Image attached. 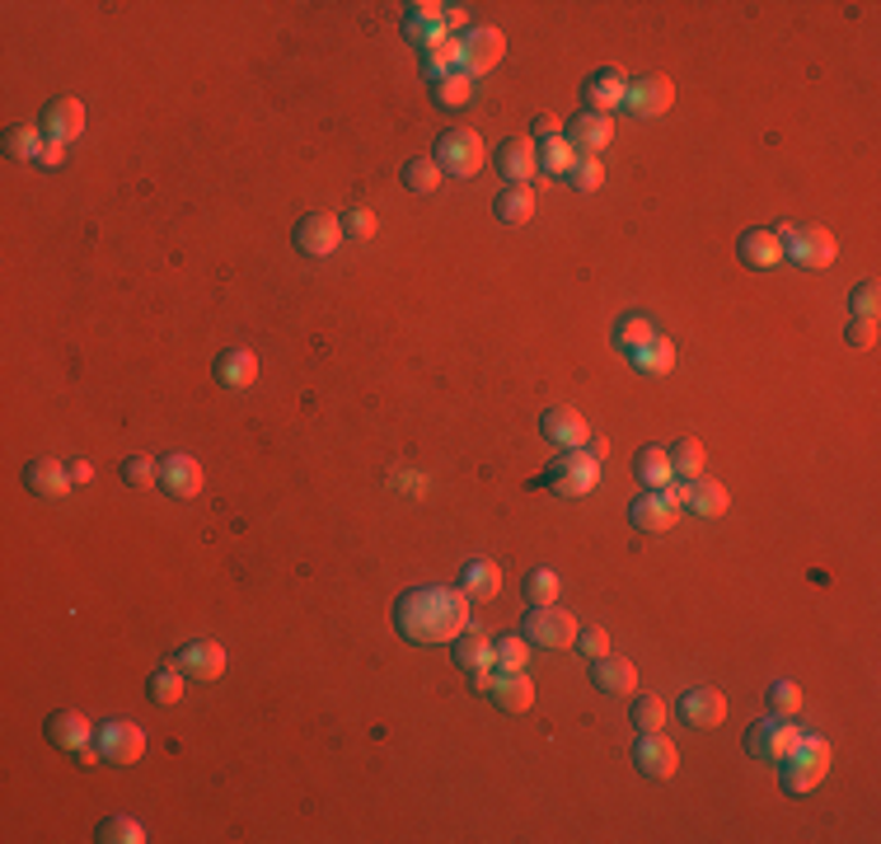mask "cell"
Wrapping results in <instances>:
<instances>
[{
	"label": "cell",
	"instance_id": "6da1fadb",
	"mask_svg": "<svg viewBox=\"0 0 881 844\" xmlns=\"http://www.w3.org/2000/svg\"><path fill=\"white\" fill-rule=\"evenodd\" d=\"M395 629L418 648L455 643L469 629V601L460 587H418L395 601Z\"/></svg>",
	"mask_w": 881,
	"mask_h": 844
},
{
	"label": "cell",
	"instance_id": "7a4b0ae2",
	"mask_svg": "<svg viewBox=\"0 0 881 844\" xmlns=\"http://www.w3.org/2000/svg\"><path fill=\"white\" fill-rule=\"evenodd\" d=\"M825 774H830V741L825 737H807V732H801V741L793 746V756L779 760V779H783V788H788L793 797L811 793Z\"/></svg>",
	"mask_w": 881,
	"mask_h": 844
},
{
	"label": "cell",
	"instance_id": "3957f363",
	"mask_svg": "<svg viewBox=\"0 0 881 844\" xmlns=\"http://www.w3.org/2000/svg\"><path fill=\"white\" fill-rule=\"evenodd\" d=\"M432 160L440 165V174H450V179H474L483 169V160H487V146H483V136L474 128H450V132L436 136Z\"/></svg>",
	"mask_w": 881,
	"mask_h": 844
},
{
	"label": "cell",
	"instance_id": "277c9868",
	"mask_svg": "<svg viewBox=\"0 0 881 844\" xmlns=\"http://www.w3.org/2000/svg\"><path fill=\"white\" fill-rule=\"evenodd\" d=\"M595 483H601V460L577 446V450H563L554 469L544 479H534V489H554L558 497H587Z\"/></svg>",
	"mask_w": 881,
	"mask_h": 844
},
{
	"label": "cell",
	"instance_id": "5b68a950",
	"mask_svg": "<svg viewBox=\"0 0 881 844\" xmlns=\"http://www.w3.org/2000/svg\"><path fill=\"white\" fill-rule=\"evenodd\" d=\"M521 634L530 638V648L563 652V648L577 643V619L568 615V610H558V605H534L526 615V624H521Z\"/></svg>",
	"mask_w": 881,
	"mask_h": 844
},
{
	"label": "cell",
	"instance_id": "8992f818",
	"mask_svg": "<svg viewBox=\"0 0 881 844\" xmlns=\"http://www.w3.org/2000/svg\"><path fill=\"white\" fill-rule=\"evenodd\" d=\"M94 746H99L104 764H118V770H128V764H141L146 756V732L128 718H108V723L94 732Z\"/></svg>",
	"mask_w": 881,
	"mask_h": 844
},
{
	"label": "cell",
	"instance_id": "52a82bcc",
	"mask_svg": "<svg viewBox=\"0 0 881 844\" xmlns=\"http://www.w3.org/2000/svg\"><path fill=\"white\" fill-rule=\"evenodd\" d=\"M835 254H840V244L825 226H793V234L783 240V258L797 263V268H811V273L830 268Z\"/></svg>",
	"mask_w": 881,
	"mask_h": 844
},
{
	"label": "cell",
	"instance_id": "ba28073f",
	"mask_svg": "<svg viewBox=\"0 0 881 844\" xmlns=\"http://www.w3.org/2000/svg\"><path fill=\"white\" fill-rule=\"evenodd\" d=\"M460 47H464L460 71L479 81V75H487L502 57H507V34H502V28H493V24H474V28H469V34L460 38Z\"/></svg>",
	"mask_w": 881,
	"mask_h": 844
},
{
	"label": "cell",
	"instance_id": "9c48e42d",
	"mask_svg": "<svg viewBox=\"0 0 881 844\" xmlns=\"http://www.w3.org/2000/svg\"><path fill=\"white\" fill-rule=\"evenodd\" d=\"M671 104H675V81H671V75H633L628 89H624L628 118H642V122L661 118Z\"/></svg>",
	"mask_w": 881,
	"mask_h": 844
},
{
	"label": "cell",
	"instance_id": "30bf717a",
	"mask_svg": "<svg viewBox=\"0 0 881 844\" xmlns=\"http://www.w3.org/2000/svg\"><path fill=\"white\" fill-rule=\"evenodd\" d=\"M563 136H568V146L577 150V160H601V150H610V141H615V118L581 108Z\"/></svg>",
	"mask_w": 881,
	"mask_h": 844
},
{
	"label": "cell",
	"instance_id": "8fae6325",
	"mask_svg": "<svg viewBox=\"0 0 881 844\" xmlns=\"http://www.w3.org/2000/svg\"><path fill=\"white\" fill-rule=\"evenodd\" d=\"M291 240H295V249H301V254H310V258H328V254H338V244L348 240V234H342V221H338V216H328V212H310V216H301V221H295Z\"/></svg>",
	"mask_w": 881,
	"mask_h": 844
},
{
	"label": "cell",
	"instance_id": "7c38bea8",
	"mask_svg": "<svg viewBox=\"0 0 881 844\" xmlns=\"http://www.w3.org/2000/svg\"><path fill=\"white\" fill-rule=\"evenodd\" d=\"M675 718H680L685 727H722L727 723V699H722V690H713V685H695V690H685L680 703H675Z\"/></svg>",
	"mask_w": 881,
	"mask_h": 844
},
{
	"label": "cell",
	"instance_id": "4fadbf2b",
	"mask_svg": "<svg viewBox=\"0 0 881 844\" xmlns=\"http://www.w3.org/2000/svg\"><path fill=\"white\" fill-rule=\"evenodd\" d=\"M633 764L648 779H675V770H680V746L666 732H642L633 746Z\"/></svg>",
	"mask_w": 881,
	"mask_h": 844
},
{
	"label": "cell",
	"instance_id": "5bb4252c",
	"mask_svg": "<svg viewBox=\"0 0 881 844\" xmlns=\"http://www.w3.org/2000/svg\"><path fill=\"white\" fill-rule=\"evenodd\" d=\"M801 741V727L797 723H760V727H750V737H746V750L755 760H769V764H779V760H788L793 756V746Z\"/></svg>",
	"mask_w": 881,
	"mask_h": 844
},
{
	"label": "cell",
	"instance_id": "9a60e30c",
	"mask_svg": "<svg viewBox=\"0 0 881 844\" xmlns=\"http://www.w3.org/2000/svg\"><path fill=\"white\" fill-rule=\"evenodd\" d=\"M628 521H633V530H642V535H666V530L680 521V507L671 503L666 489H648L633 507H628Z\"/></svg>",
	"mask_w": 881,
	"mask_h": 844
},
{
	"label": "cell",
	"instance_id": "2e32d148",
	"mask_svg": "<svg viewBox=\"0 0 881 844\" xmlns=\"http://www.w3.org/2000/svg\"><path fill=\"white\" fill-rule=\"evenodd\" d=\"M493 165H497V174L507 183H530L534 174H540V146H534L530 136H507L497 146Z\"/></svg>",
	"mask_w": 881,
	"mask_h": 844
},
{
	"label": "cell",
	"instance_id": "e0dca14e",
	"mask_svg": "<svg viewBox=\"0 0 881 844\" xmlns=\"http://www.w3.org/2000/svg\"><path fill=\"white\" fill-rule=\"evenodd\" d=\"M540 432H544V442H554V446H563V450H577V446L591 442V422L581 418V409H572V403H558V409H548V413L540 418Z\"/></svg>",
	"mask_w": 881,
	"mask_h": 844
},
{
	"label": "cell",
	"instance_id": "ac0fdd59",
	"mask_svg": "<svg viewBox=\"0 0 881 844\" xmlns=\"http://www.w3.org/2000/svg\"><path fill=\"white\" fill-rule=\"evenodd\" d=\"M174 666L183 671L188 680H220L226 676V648H220L216 638H197V643L179 648Z\"/></svg>",
	"mask_w": 881,
	"mask_h": 844
},
{
	"label": "cell",
	"instance_id": "d6986e66",
	"mask_svg": "<svg viewBox=\"0 0 881 844\" xmlns=\"http://www.w3.org/2000/svg\"><path fill=\"white\" fill-rule=\"evenodd\" d=\"M43 136H52V141H75L85 132V104L75 99V94H57L52 104L43 108Z\"/></svg>",
	"mask_w": 881,
	"mask_h": 844
},
{
	"label": "cell",
	"instance_id": "ffe728a7",
	"mask_svg": "<svg viewBox=\"0 0 881 844\" xmlns=\"http://www.w3.org/2000/svg\"><path fill=\"white\" fill-rule=\"evenodd\" d=\"M624 89H628V75L615 67H601V71L587 75L581 99H587L591 113H615V108H624Z\"/></svg>",
	"mask_w": 881,
	"mask_h": 844
},
{
	"label": "cell",
	"instance_id": "44dd1931",
	"mask_svg": "<svg viewBox=\"0 0 881 844\" xmlns=\"http://www.w3.org/2000/svg\"><path fill=\"white\" fill-rule=\"evenodd\" d=\"M24 489L34 493V497H47V503H61L75 483H71V474H67V465L61 460H28L24 465Z\"/></svg>",
	"mask_w": 881,
	"mask_h": 844
},
{
	"label": "cell",
	"instance_id": "7402d4cb",
	"mask_svg": "<svg viewBox=\"0 0 881 844\" xmlns=\"http://www.w3.org/2000/svg\"><path fill=\"white\" fill-rule=\"evenodd\" d=\"M202 483H207V479H202V465L193 456H183V450H174V456L160 460V489L169 497H179V503H183V497H197Z\"/></svg>",
	"mask_w": 881,
	"mask_h": 844
},
{
	"label": "cell",
	"instance_id": "603a6c76",
	"mask_svg": "<svg viewBox=\"0 0 881 844\" xmlns=\"http://www.w3.org/2000/svg\"><path fill=\"white\" fill-rule=\"evenodd\" d=\"M502 591V568L493 558H469L460 568V596L469 605H487Z\"/></svg>",
	"mask_w": 881,
	"mask_h": 844
},
{
	"label": "cell",
	"instance_id": "cb8c5ba5",
	"mask_svg": "<svg viewBox=\"0 0 881 844\" xmlns=\"http://www.w3.org/2000/svg\"><path fill=\"white\" fill-rule=\"evenodd\" d=\"M216 385L220 389H230V395H240V389H249L258 381V357L249 352V348H226L216 357Z\"/></svg>",
	"mask_w": 881,
	"mask_h": 844
},
{
	"label": "cell",
	"instance_id": "d4e9b609",
	"mask_svg": "<svg viewBox=\"0 0 881 844\" xmlns=\"http://www.w3.org/2000/svg\"><path fill=\"white\" fill-rule=\"evenodd\" d=\"M591 685L605 695H638V666L628 656H595L591 662Z\"/></svg>",
	"mask_w": 881,
	"mask_h": 844
},
{
	"label": "cell",
	"instance_id": "484cf974",
	"mask_svg": "<svg viewBox=\"0 0 881 844\" xmlns=\"http://www.w3.org/2000/svg\"><path fill=\"white\" fill-rule=\"evenodd\" d=\"M89 737H94V727H89V718L85 713H75V709H57L52 718H47V741H52L57 750H81V746H89Z\"/></svg>",
	"mask_w": 881,
	"mask_h": 844
},
{
	"label": "cell",
	"instance_id": "4316f807",
	"mask_svg": "<svg viewBox=\"0 0 881 844\" xmlns=\"http://www.w3.org/2000/svg\"><path fill=\"white\" fill-rule=\"evenodd\" d=\"M450 656H455V666L460 671H469V676H474V671H493V638L469 624V629L450 643Z\"/></svg>",
	"mask_w": 881,
	"mask_h": 844
},
{
	"label": "cell",
	"instance_id": "83f0119b",
	"mask_svg": "<svg viewBox=\"0 0 881 844\" xmlns=\"http://www.w3.org/2000/svg\"><path fill=\"white\" fill-rule=\"evenodd\" d=\"M487 695H493V703L502 713H526L534 703V680L526 676V671H502Z\"/></svg>",
	"mask_w": 881,
	"mask_h": 844
},
{
	"label": "cell",
	"instance_id": "f1b7e54d",
	"mask_svg": "<svg viewBox=\"0 0 881 844\" xmlns=\"http://www.w3.org/2000/svg\"><path fill=\"white\" fill-rule=\"evenodd\" d=\"M685 507L695 511V516H722L732 507V493H727V483H717V479H708V474H699V479H689V493H685Z\"/></svg>",
	"mask_w": 881,
	"mask_h": 844
},
{
	"label": "cell",
	"instance_id": "f546056e",
	"mask_svg": "<svg viewBox=\"0 0 881 844\" xmlns=\"http://www.w3.org/2000/svg\"><path fill=\"white\" fill-rule=\"evenodd\" d=\"M736 254H741V263H750V268H779L783 263V240L774 230H746L741 244H736Z\"/></svg>",
	"mask_w": 881,
	"mask_h": 844
},
{
	"label": "cell",
	"instance_id": "4dcf8cb0",
	"mask_svg": "<svg viewBox=\"0 0 881 844\" xmlns=\"http://www.w3.org/2000/svg\"><path fill=\"white\" fill-rule=\"evenodd\" d=\"M633 474L642 489H671L675 483V465L666 456V446H642L638 460H633Z\"/></svg>",
	"mask_w": 881,
	"mask_h": 844
},
{
	"label": "cell",
	"instance_id": "1f68e13d",
	"mask_svg": "<svg viewBox=\"0 0 881 844\" xmlns=\"http://www.w3.org/2000/svg\"><path fill=\"white\" fill-rule=\"evenodd\" d=\"M493 212H497L502 226H526L530 216H534V193H530V183H507V188L497 193Z\"/></svg>",
	"mask_w": 881,
	"mask_h": 844
},
{
	"label": "cell",
	"instance_id": "d6a6232c",
	"mask_svg": "<svg viewBox=\"0 0 881 844\" xmlns=\"http://www.w3.org/2000/svg\"><path fill=\"white\" fill-rule=\"evenodd\" d=\"M460 57H464L460 38H440V43H432V47H422V71H427L432 81H440V75L460 71Z\"/></svg>",
	"mask_w": 881,
	"mask_h": 844
},
{
	"label": "cell",
	"instance_id": "836d02e7",
	"mask_svg": "<svg viewBox=\"0 0 881 844\" xmlns=\"http://www.w3.org/2000/svg\"><path fill=\"white\" fill-rule=\"evenodd\" d=\"M666 456H671V465H675V479H699L703 465H708V450H703V442H695V436H680V442H671Z\"/></svg>",
	"mask_w": 881,
	"mask_h": 844
},
{
	"label": "cell",
	"instance_id": "e575fe53",
	"mask_svg": "<svg viewBox=\"0 0 881 844\" xmlns=\"http://www.w3.org/2000/svg\"><path fill=\"white\" fill-rule=\"evenodd\" d=\"M530 638L526 634H502V638H493V666L497 671H526V662H530Z\"/></svg>",
	"mask_w": 881,
	"mask_h": 844
},
{
	"label": "cell",
	"instance_id": "d590c367",
	"mask_svg": "<svg viewBox=\"0 0 881 844\" xmlns=\"http://www.w3.org/2000/svg\"><path fill=\"white\" fill-rule=\"evenodd\" d=\"M43 128H34V122H14V128L5 132V155L10 160H34L38 165V150H43Z\"/></svg>",
	"mask_w": 881,
	"mask_h": 844
},
{
	"label": "cell",
	"instance_id": "8d00e7d4",
	"mask_svg": "<svg viewBox=\"0 0 881 844\" xmlns=\"http://www.w3.org/2000/svg\"><path fill=\"white\" fill-rule=\"evenodd\" d=\"M432 99H436L440 108H464L469 99H474V75H464V71L440 75V81L432 85Z\"/></svg>",
	"mask_w": 881,
	"mask_h": 844
},
{
	"label": "cell",
	"instance_id": "74e56055",
	"mask_svg": "<svg viewBox=\"0 0 881 844\" xmlns=\"http://www.w3.org/2000/svg\"><path fill=\"white\" fill-rule=\"evenodd\" d=\"M540 169L548 179H568L572 169H577V150L568 146V136H554V141H544L540 146Z\"/></svg>",
	"mask_w": 881,
	"mask_h": 844
},
{
	"label": "cell",
	"instance_id": "f35d334b",
	"mask_svg": "<svg viewBox=\"0 0 881 844\" xmlns=\"http://www.w3.org/2000/svg\"><path fill=\"white\" fill-rule=\"evenodd\" d=\"M652 338H656V328H652V319H642V315H624V319L615 324V348H619L624 357H633L638 348H648Z\"/></svg>",
	"mask_w": 881,
	"mask_h": 844
},
{
	"label": "cell",
	"instance_id": "ab89813d",
	"mask_svg": "<svg viewBox=\"0 0 881 844\" xmlns=\"http://www.w3.org/2000/svg\"><path fill=\"white\" fill-rule=\"evenodd\" d=\"M642 375H666L671 366H675V342L671 338H652L648 348H638L633 357H628Z\"/></svg>",
	"mask_w": 881,
	"mask_h": 844
},
{
	"label": "cell",
	"instance_id": "60d3db41",
	"mask_svg": "<svg viewBox=\"0 0 881 844\" xmlns=\"http://www.w3.org/2000/svg\"><path fill=\"white\" fill-rule=\"evenodd\" d=\"M183 680H188V676H183V671H179L174 662H169V666H160V671H155L146 690H150V699L160 703V709H174V703L183 699Z\"/></svg>",
	"mask_w": 881,
	"mask_h": 844
},
{
	"label": "cell",
	"instance_id": "b9f144b4",
	"mask_svg": "<svg viewBox=\"0 0 881 844\" xmlns=\"http://www.w3.org/2000/svg\"><path fill=\"white\" fill-rule=\"evenodd\" d=\"M403 188H408V193H418V197H427V193H436V188H440V165L436 160H422V155H418V160H403Z\"/></svg>",
	"mask_w": 881,
	"mask_h": 844
},
{
	"label": "cell",
	"instance_id": "7bdbcfd3",
	"mask_svg": "<svg viewBox=\"0 0 881 844\" xmlns=\"http://www.w3.org/2000/svg\"><path fill=\"white\" fill-rule=\"evenodd\" d=\"M526 601L530 605H558V596H563V577L554 572V568H534L530 577H526Z\"/></svg>",
	"mask_w": 881,
	"mask_h": 844
},
{
	"label": "cell",
	"instance_id": "ee69618b",
	"mask_svg": "<svg viewBox=\"0 0 881 844\" xmlns=\"http://www.w3.org/2000/svg\"><path fill=\"white\" fill-rule=\"evenodd\" d=\"M122 483H128V489H141V493L155 489V483H160V460L128 456V460H122Z\"/></svg>",
	"mask_w": 881,
	"mask_h": 844
},
{
	"label": "cell",
	"instance_id": "f6af8a7d",
	"mask_svg": "<svg viewBox=\"0 0 881 844\" xmlns=\"http://www.w3.org/2000/svg\"><path fill=\"white\" fill-rule=\"evenodd\" d=\"M99 844H141L146 840V831H141V821L132 817H104L99 821V835H94Z\"/></svg>",
	"mask_w": 881,
	"mask_h": 844
},
{
	"label": "cell",
	"instance_id": "bcb514c9",
	"mask_svg": "<svg viewBox=\"0 0 881 844\" xmlns=\"http://www.w3.org/2000/svg\"><path fill=\"white\" fill-rule=\"evenodd\" d=\"M633 727L638 732H666V699L638 695L633 699Z\"/></svg>",
	"mask_w": 881,
	"mask_h": 844
},
{
	"label": "cell",
	"instance_id": "7dc6e473",
	"mask_svg": "<svg viewBox=\"0 0 881 844\" xmlns=\"http://www.w3.org/2000/svg\"><path fill=\"white\" fill-rule=\"evenodd\" d=\"M403 34L413 38L418 47H432L440 38H450L446 34V20H427V14H403Z\"/></svg>",
	"mask_w": 881,
	"mask_h": 844
},
{
	"label": "cell",
	"instance_id": "c3c4849f",
	"mask_svg": "<svg viewBox=\"0 0 881 844\" xmlns=\"http://www.w3.org/2000/svg\"><path fill=\"white\" fill-rule=\"evenodd\" d=\"M848 310H854L858 319H877V310H881V281H877V277L858 281V287L848 291Z\"/></svg>",
	"mask_w": 881,
	"mask_h": 844
},
{
	"label": "cell",
	"instance_id": "681fc988",
	"mask_svg": "<svg viewBox=\"0 0 881 844\" xmlns=\"http://www.w3.org/2000/svg\"><path fill=\"white\" fill-rule=\"evenodd\" d=\"M769 709H774L779 718H797L801 713V690L793 680H774L769 685Z\"/></svg>",
	"mask_w": 881,
	"mask_h": 844
},
{
	"label": "cell",
	"instance_id": "f907efd6",
	"mask_svg": "<svg viewBox=\"0 0 881 844\" xmlns=\"http://www.w3.org/2000/svg\"><path fill=\"white\" fill-rule=\"evenodd\" d=\"M877 338H881V324H877V319H858V315H848V324H844V342H848V348L868 352V348H877Z\"/></svg>",
	"mask_w": 881,
	"mask_h": 844
},
{
	"label": "cell",
	"instance_id": "816d5d0a",
	"mask_svg": "<svg viewBox=\"0 0 881 844\" xmlns=\"http://www.w3.org/2000/svg\"><path fill=\"white\" fill-rule=\"evenodd\" d=\"M338 221H342V234H348V240H371L375 226H381L371 207H352V212H342Z\"/></svg>",
	"mask_w": 881,
	"mask_h": 844
},
{
	"label": "cell",
	"instance_id": "f5cc1de1",
	"mask_svg": "<svg viewBox=\"0 0 881 844\" xmlns=\"http://www.w3.org/2000/svg\"><path fill=\"white\" fill-rule=\"evenodd\" d=\"M568 183L577 188V193H595V188L605 183V165H601V160H577V169L568 174Z\"/></svg>",
	"mask_w": 881,
	"mask_h": 844
},
{
	"label": "cell",
	"instance_id": "db71d44e",
	"mask_svg": "<svg viewBox=\"0 0 881 844\" xmlns=\"http://www.w3.org/2000/svg\"><path fill=\"white\" fill-rule=\"evenodd\" d=\"M587 662H595V656H605L610 652V634L601 629V624H591V629H577V643H572Z\"/></svg>",
	"mask_w": 881,
	"mask_h": 844
},
{
	"label": "cell",
	"instance_id": "11a10c76",
	"mask_svg": "<svg viewBox=\"0 0 881 844\" xmlns=\"http://www.w3.org/2000/svg\"><path fill=\"white\" fill-rule=\"evenodd\" d=\"M61 155H67V141H52V136H47L43 150H38V165H43V169H57Z\"/></svg>",
	"mask_w": 881,
	"mask_h": 844
},
{
	"label": "cell",
	"instance_id": "9f6ffc18",
	"mask_svg": "<svg viewBox=\"0 0 881 844\" xmlns=\"http://www.w3.org/2000/svg\"><path fill=\"white\" fill-rule=\"evenodd\" d=\"M534 136H544V141L563 136V118H554V113H540V118H534Z\"/></svg>",
	"mask_w": 881,
	"mask_h": 844
},
{
	"label": "cell",
	"instance_id": "6f0895ef",
	"mask_svg": "<svg viewBox=\"0 0 881 844\" xmlns=\"http://www.w3.org/2000/svg\"><path fill=\"white\" fill-rule=\"evenodd\" d=\"M67 474H71V483H75V489H81V483H89V479H94V465L75 456V460H67Z\"/></svg>",
	"mask_w": 881,
	"mask_h": 844
},
{
	"label": "cell",
	"instance_id": "680465c9",
	"mask_svg": "<svg viewBox=\"0 0 881 844\" xmlns=\"http://www.w3.org/2000/svg\"><path fill=\"white\" fill-rule=\"evenodd\" d=\"M440 20H446V34H450V28H464V34H469V14H464V5H446V10H440Z\"/></svg>",
	"mask_w": 881,
	"mask_h": 844
},
{
	"label": "cell",
	"instance_id": "91938a15",
	"mask_svg": "<svg viewBox=\"0 0 881 844\" xmlns=\"http://www.w3.org/2000/svg\"><path fill=\"white\" fill-rule=\"evenodd\" d=\"M99 760H104V756H99V746H81V750H75V764H81V770H94Z\"/></svg>",
	"mask_w": 881,
	"mask_h": 844
}]
</instances>
